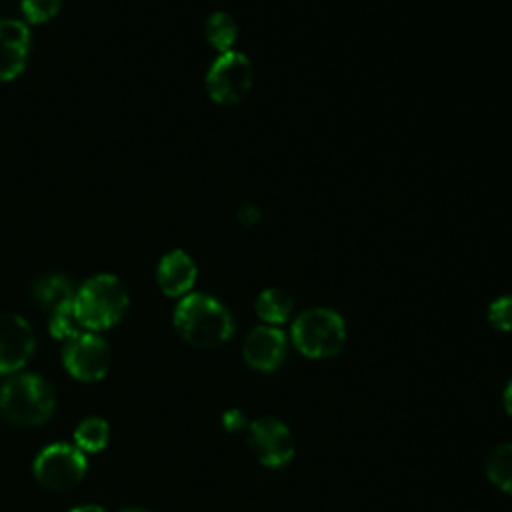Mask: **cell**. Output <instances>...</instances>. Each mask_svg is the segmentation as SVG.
I'll list each match as a JSON object with an SVG mask.
<instances>
[{"instance_id": "cell-1", "label": "cell", "mask_w": 512, "mask_h": 512, "mask_svg": "<svg viewBox=\"0 0 512 512\" xmlns=\"http://www.w3.org/2000/svg\"><path fill=\"white\" fill-rule=\"evenodd\" d=\"M176 332L196 348H216L228 342L234 332L230 310L214 296L190 292L174 308Z\"/></svg>"}, {"instance_id": "cell-2", "label": "cell", "mask_w": 512, "mask_h": 512, "mask_svg": "<svg viewBox=\"0 0 512 512\" xmlns=\"http://www.w3.org/2000/svg\"><path fill=\"white\" fill-rule=\"evenodd\" d=\"M130 298L122 280L114 274H94L74 294V312L80 326L88 332H100L116 326L126 310Z\"/></svg>"}, {"instance_id": "cell-3", "label": "cell", "mask_w": 512, "mask_h": 512, "mask_svg": "<svg viewBox=\"0 0 512 512\" xmlns=\"http://www.w3.org/2000/svg\"><path fill=\"white\" fill-rule=\"evenodd\" d=\"M290 342L294 348L312 360H326L344 348L346 322L344 318L326 306H314L302 310L290 326Z\"/></svg>"}, {"instance_id": "cell-4", "label": "cell", "mask_w": 512, "mask_h": 512, "mask_svg": "<svg viewBox=\"0 0 512 512\" xmlns=\"http://www.w3.org/2000/svg\"><path fill=\"white\" fill-rule=\"evenodd\" d=\"M54 392L36 374H16L0 388V412L18 426H38L54 412Z\"/></svg>"}, {"instance_id": "cell-5", "label": "cell", "mask_w": 512, "mask_h": 512, "mask_svg": "<svg viewBox=\"0 0 512 512\" xmlns=\"http://www.w3.org/2000/svg\"><path fill=\"white\" fill-rule=\"evenodd\" d=\"M254 70L246 54L238 50L222 52L206 72V92L222 106L240 102L252 88Z\"/></svg>"}, {"instance_id": "cell-6", "label": "cell", "mask_w": 512, "mask_h": 512, "mask_svg": "<svg viewBox=\"0 0 512 512\" xmlns=\"http://www.w3.org/2000/svg\"><path fill=\"white\" fill-rule=\"evenodd\" d=\"M86 474V456L76 444L54 442L34 458L36 480L50 490H68Z\"/></svg>"}, {"instance_id": "cell-7", "label": "cell", "mask_w": 512, "mask_h": 512, "mask_svg": "<svg viewBox=\"0 0 512 512\" xmlns=\"http://www.w3.org/2000/svg\"><path fill=\"white\" fill-rule=\"evenodd\" d=\"M246 432L252 454L266 468H284L296 454L290 428L276 416L266 414L250 420Z\"/></svg>"}, {"instance_id": "cell-8", "label": "cell", "mask_w": 512, "mask_h": 512, "mask_svg": "<svg viewBox=\"0 0 512 512\" xmlns=\"http://www.w3.org/2000/svg\"><path fill=\"white\" fill-rule=\"evenodd\" d=\"M62 362L76 380L96 382L108 372L110 348L104 338L86 330L64 342Z\"/></svg>"}, {"instance_id": "cell-9", "label": "cell", "mask_w": 512, "mask_h": 512, "mask_svg": "<svg viewBox=\"0 0 512 512\" xmlns=\"http://www.w3.org/2000/svg\"><path fill=\"white\" fill-rule=\"evenodd\" d=\"M242 356L256 372H274L288 356V336L280 326H254L242 342Z\"/></svg>"}, {"instance_id": "cell-10", "label": "cell", "mask_w": 512, "mask_h": 512, "mask_svg": "<svg viewBox=\"0 0 512 512\" xmlns=\"http://www.w3.org/2000/svg\"><path fill=\"white\" fill-rule=\"evenodd\" d=\"M34 352V332L26 318L12 312L0 314V374L18 372Z\"/></svg>"}, {"instance_id": "cell-11", "label": "cell", "mask_w": 512, "mask_h": 512, "mask_svg": "<svg viewBox=\"0 0 512 512\" xmlns=\"http://www.w3.org/2000/svg\"><path fill=\"white\" fill-rule=\"evenodd\" d=\"M30 48L28 24L16 18H0V82L16 80L26 70Z\"/></svg>"}, {"instance_id": "cell-12", "label": "cell", "mask_w": 512, "mask_h": 512, "mask_svg": "<svg viewBox=\"0 0 512 512\" xmlns=\"http://www.w3.org/2000/svg\"><path fill=\"white\" fill-rule=\"evenodd\" d=\"M198 268L194 258L184 250L166 252L156 266V282L160 290L170 298H182L190 294L196 284Z\"/></svg>"}, {"instance_id": "cell-13", "label": "cell", "mask_w": 512, "mask_h": 512, "mask_svg": "<svg viewBox=\"0 0 512 512\" xmlns=\"http://www.w3.org/2000/svg\"><path fill=\"white\" fill-rule=\"evenodd\" d=\"M254 310H256V316L262 320V324L280 326L292 318L294 300L282 288H266L256 296Z\"/></svg>"}, {"instance_id": "cell-14", "label": "cell", "mask_w": 512, "mask_h": 512, "mask_svg": "<svg viewBox=\"0 0 512 512\" xmlns=\"http://www.w3.org/2000/svg\"><path fill=\"white\" fill-rule=\"evenodd\" d=\"M74 294L70 280L62 274H46L34 284V298L48 312L74 302Z\"/></svg>"}, {"instance_id": "cell-15", "label": "cell", "mask_w": 512, "mask_h": 512, "mask_svg": "<svg viewBox=\"0 0 512 512\" xmlns=\"http://www.w3.org/2000/svg\"><path fill=\"white\" fill-rule=\"evenodd\" d=\"M204 38L218 54L230 52L238 40V24L228 12H212L204 22Z\"/></svg>"}, {"instance_id": "cell-16", "label": "cell", "mask_w": 512, "mask_h": 512, "mask_svg": "<svg viewBox=\"0 0 512 512\" xmlns=\"http://www.w3.org/2000/svg\"><path fill=\"white\" fill-rule=\"evenodd\" d=\"M484 470L498 490L512 496V442L494 446L486 456Z\"/></svg>"}, {"instance_id": "cell-17", "label": "cell", "mask_w": 512, "mask_h": 512, "mask_svg": "<svg viewBox=\"0 0 512 512\" xmlns=\"http://www.w3.org/2000/svg\"><path fill=\"white\" fill-rule=\"evenodd\" d=\"M108 438H110L108 422L98 416H90L82 420L74 430V444L82 452H100L108 444Z\"/></svg>"}, {"instance_id": "cell-18", "label": "cell", "mask_w": 512, "mask_h": 512, "mask_svg": "<svg viewBox=\"0 0 512 512\" xmlns=\"http://www.w3.org/2000/svg\"><path fill=\"white\" fill-rule=\"evenodd\" d=\"M48 330L56 340H64V342L82 332V326H80V322L76 318V312H74V302L64 304V306L50 312Z\"/></svg>"}, {"instance_id": "cell-19", "label": "cell", "mask_w": 512, "mask_h": 512, "mask_svg": "<svg viewBox=\"0 0 512 512\" xmlns=\"http://www.w3.org/2000/svg\"><path fill=\"white\" fill-rule=\"evenodd\" d=\"M62 0H22L20 12L26 24H44L60 12Z\"/></svg>"}, {"instance_id": "cell-20", "label": "cell", "mask_w": 512, "mask_h": 512, "mask_svg": "<svg viewBox=\"0 0 512 512\" xmlns=\"http://www.w3.org/2000/svg\"><path fill=\"white\" fill-rule=\"evenodd\" d=\"M486 318L492 328L500 332H510L512 330V296H500L490 302Z\"/></svg>"}, {"instance_id": "cell-21", "label": "cell", "mask_w": 512, "mask_h": 512, "mask_svg": "<svg viewBox=\"0 0 512 512\" xmlns=\"http://www.w3.org/2000/svg\"><path fill=\"white\" fill-rule=\"evenodd\" d=\"M248 418L242 410L238 408H230L222 414V426L228 430V432H242L248 428Z\"/></svg>"}, {"instance_id": "cell-22", "label": "cell", "mask_w": 512, "mask_h": 512, "mask_svg": "<svg viewBox=\"0 0 512 512\" xmlns=\"http://www.w3.org/2000/svg\"><path fill=\"white\" fill-rule=\"evenodd\" d=\"M238 220L242 226H254L258 220H260V210L254 206V204H244L240 210H238Z\"/></svg>"}, {"instance_id": "cell-23", "label": "cell", "mask_w": 512, "mask_h": 512, "mask_svg": "<svg viewBox=\"0 0 512 512\" xmlns=\"http://www.w3.org/2000/svg\"><path fill=\"white\" fill-rule=\"evenodd\" d=\"M502 404H504V410L506 414L512 418V380H508L504 392H502Z\"/></svg>"}, {"instance_id": "cell-24", "label": "cell", "mask_w": 512, "mask_h": 512, "mask_svg": "<svg viewBox=\"0 0 512 512\" xmlns=\"http://www.w3.org/2000/svg\"><path fill=\"white\" fill-rule=\"evenodd\" d=\"M70 512H106V510L100 506H94V504H86V506H76Z\"/></svg>"}, {"instance_id": "cell-25", "label": "cell", "mask_w": 512, "mask_h": 512, "mask_svg": "<svg viewBox=\"0 0 512 512\" xmlns=\"http://www.w3.org/2000/svg\"><path fill=\"white\" fill-rule=\"evenodd\" d=\"M122 512H148V510H144V508H126Z\"/></svg>"}]
</instances>
